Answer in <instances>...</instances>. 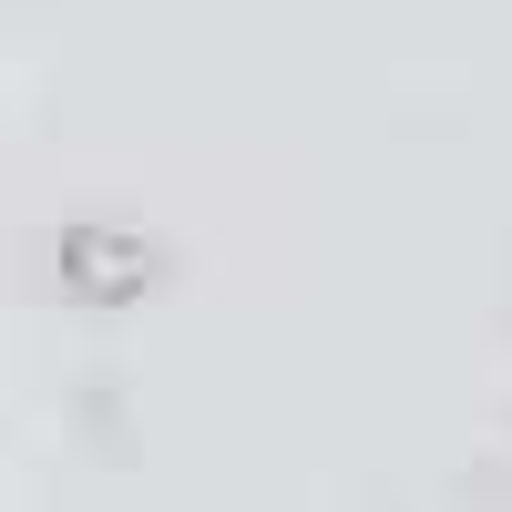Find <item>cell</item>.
Instances as JSON below:
<instances>
[{
	"mask_svg": "<svg viewBox=\"0 0 512 512\" xmlns=\"http://www.w3.org/2000/svg\"><path fill=\"white\" fill-rule=\"evenodd\" d=\"M62 267H72L82 297H134V287H154V256L134 236H103V226H72L62 236Z\"/></svg>",
	"mask_w": 512,
	"mask_h": 512,
	"instance_id": "cell-1",
	"label": "cell"
}]
</instances>
